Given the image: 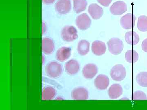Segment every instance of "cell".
I'll return each mask as SVG.
<instances>
[{"label": "cell", "mask_w": 147, "mask_h": 110, "mask_svg": "<svg viewBox=\"0 0 147 110\" xmlns=\"http://www.w3.org/2000/svg\"><path fill=\"white\" fill-rule=\"evenodd\" d=\"M45 72L48 77L56 78L61 75L63 72L62 66L57 62H50L45 66Z\"/></svg>", "instance_id": "1"}, {"label": "cell", "mask_w": 147, "mask_h": 110, "mask_svg": "<svg viewBox=\"0 0 147 110\" xmlns=\"http://www.w3.org/2000/svg\"><path fill=\"white\" fill-rule=\"evenodd\" d=\"M61 37L64 41L71 42L77 39L78 37L77 30L73 26H66L62 29Z\"/></svg>", "instance_id": "2"}, {"label": "cell", "mask_w": 147, "mask_h": 110, "mask_svg": "<svg viewBox=\"0 0 147 110\" xmlns=\"http://www.w3.org/2000/svg\"><path fill=\"white\" fill-rule=\"evenodd\" d=\"M109 52L114 55H118L121 53L123 49V41L117 38H113L108 41Z\"/></svg>", "instance_id": "3"}, {"label": "cell", "mask_w": 147, "mask_h": 110, "mask_svg": "<svg viewBox=\"0 0 147 110\" xmlns=\"http://www.w3.org/2000/svg\"><path fill=\"white\" fill-rule=\"evenodd\" d=\"M110 75L111 78L114 80L118 82L121 81L126 77V69L122 64H117L113 66L111 69Z\"/></svg>", "instance_id": "4"}, {"label": "cell", "mask_w": 147, "mask_h": 110, "mask_svg": "<svg viewBox=\"0 0 147 110\" xmlns=\"http://www.w3.org/2000/svg\"><path fill=\"white\" fill-rule=\"evenodd\" d=\"M75 23L76 26L79 30H85L90 26L92 21L88 14L84 13L77 16Z\"/></svg>", "instance_id": "5"}, {"label": "cell", "mask_w": 147, "mask_h": 110, "mask_svg": "<svg viewBox=\"0 0 147 110\" xmlns=\"http://www.w3.org/2000/svg\"><path fill=\"white\" fill-rule=\"evenodd\" d=\"M55 10L59 14L65 15L71 10L70 0H58L55 5Z\"/></svg>", "instance_id": "6"}, {"label": "cell", "mask_w": 147, "mask_h": 110, "mask_svg": "<svg viewBox=\"0 0 147 110\" xmlns=\"http://www.w3.org/2000/svg\"><path fill=\"white\" fill-rule=\"evenodd\" d=\"M98 72L97 66L94 64H86L82 70V73L85 78L91 80L93 78Z\"/></svg>", "instance_id": "7"}, {"label": "cell", "mask_w": 147, "mask_h": 110, "mask_svg": "<svg viewBox=\"0 0 147 110\" xmlns=\"http://www.w3.org/2000/svg\"><path fill=\"white\" fill-rule=\"evenodd\" d=\"M136 18L134 14L128 13L122 16L120 20L121 26L125 30L133 28L135 26Z\"/></svg>", "instance_id": "8"}, {"label": "cell", "mask_w": 147, "mask_h": 110, "mask_svg": "<svg viewBox=\"0 0 147 110\" xmlns=\"http://www.w3.org/2000/svg\"><path fill=\"white\" fill-rule=\"evenodd\" d=\"M110 11L112 14L120 16L125 13L127 10V6L124 2L118 1L114 3L110 7Z\"/></svg>", "instance_id": "9"}, {"label": "cell", "mask_w": 147, "mask_h": 110, "mask_svg": "<svg viewBox=\"0 0 147 110\" xmlns=\"http://www.w3.org/2000/svg\"><path fill=\"white\" fill-rule=\"evenodd\" d=\"M88 97V90L82 87L76 88L71 92V97L74 100H86Z\"/></svg>", "instance_id": "10"}, {"label": "cell", "mask_w": 147, "mask_h": 110, "mask_svg": "<svg viewBox=\"0 0 147 110\" xmlns=\"http://www.w3.org/2000/svg\"><path fill=\"white\" fill-rule=\"evenodd\" d=\"M79 63L77 60L71 59L69 60L65 65L66 72L70 76H74L77 74L80 70Z\"/></svg>", "instance_id": "11"}, {"label": "cell", "mask_w": 147, "mask_h": 110, "mask_svg": "<svg viewBox=\"0 0 147 110\" xmlns=\"http://www.w3.org/2000/svg\"><path fill=\"white\" fill-rule=\"evenodd\" d=\"M94 85L98 89L104 90L107 89L110 84V80L108 76L100 74L94 80Z\"/></svg>", "instance_id": "12"}, {"label": "cell", "mask_w": 147, "mask_h": 110, "mask_svg": "<svg viewBox=\"0 0 147 110\" xmlns=\"http://www.w3.org/2000/svg\"><path fill=\"white\" fill-rule=\"evenodd\" d=\"M88 12L94 20H98L101 18L103 13V9L96 4L90 5L88 8Z\"/></svg>", "instance_id": "13"}, {"label": "cell", "mask_w": 147, "mask_h": 110, "mask_svg": "<svg viewBox=\"0 0 147 110\" xmlns=\"http://www.w3.org/2000/svg\"><path fill=\"white\" fill-rule=\"evenodd\" d=\"M71 54V49L70 47H63L58 49L56 53L57 60L63 62L68 60Z\"/></svg>", "instance_id": "14"}, {"label": "cell", "mask_w": 147, "mask_h": 110, "mask_svg": "<svg viewBox=\"0 0 147 110\" xmlns=\"http://www.w3.org/2000/svg\"><path fill=\"white\" fill-rule=\"evenodd\" d=\"M92 51L96 56H100L104 54L106 51L105 43L100 40L94 41L92 44Z\"/></svg>", "instance_id": "15"}, {"label": "cell", "mask_w": 147, "mask_h": 110, "mask_svg": "<svg viewBox=\"0 0 147 110\" xmlns=\"http://www.w3.org/2000/svg\"><path fill=\"white\" fill-rule=\"evenodd\" d=\"M55 44L54 41L49 38H44L42 40V51L46 55H49L54 52Z\"/></svg>", "instance_id": "16"}, {"label": "cell", "mask_w": 147, "mask_h": 110, "mask_svg": "<svg viewBox=\"0 0 147 110\" xmlns=\"http://www.w3.org/2000/svg\"><path fill=\"white\" fill-rule=\"evenodd\" d=\"M122 87L119 84L112 85L108 90V95L111 99H115L118 98L123 93Z\"/></svg>", "instance_id": "17"}, {"label": "cell", "mask_w": 147, "mask_h": 110, "mask_svg": "<svg viewBox=\"0 0 147 110\" xmlns=\"http://www.w3.org/2000/svg\"><path fill=\"white\" fill-rule=\"evenodd\" d=\"M57 94L56 90L52 86L45 87L42 92V100H53Z\"/></svg>", "instance_id": "18"}, {"label": "cell", "mask_w": 147, "mask_h": 110, "mask_svg": "<svg viewBox=\"0 0 147 110\" xmlns=\"http://www.w3.org/2000/svg\"><path fill=\"white\" fill-rule=\"evenodd\" d=\"M90 42L86 40L79 41L77 45V52L81 56H86L90 51Z\"/></svg>", "instance_id": "19"}, {"label": "cell", "mask_w": 147, "mask_h": 110, "mask_svg": "<svg viewBox=\"0 0 147 110\" xmlns=\"http://www.w3.org/2000/svg\"><path fill=\"white\" fill-rule=\"evenodd\" d=\"M125 38L127 43L130 45H136L139 43V35L134 31H129L126 32Z\"/></svg>", "instance_id": "20"}, {"label": "cell", "mask_w": 147, "mask_h": 110, "mask_svg": "<svg viewBox=\"0 0 147 110\" xmlns=\"http://www.w3.org/2000/svg\"><path fill=\"white\" fill-rule=\"evenodd\" d=\"M73 9L77 14L86 10L87 6L86 0H73Z\"/></svg>", "instance_id": "21"}, {"label": "cell", "mask_w": 147, "mask_h": 110, "mask_svg": "<svg viewBox=\"0 0 147 110\" xmlns=\"http://www.w3.org/2000/svg\"><path fill=\"white\" fill-rule=\"evenodd\" d=\"M125 58L129 63H135L139 59V54L135 50H128L125 53Z\"/></svg>", "instance_id": "22"}, {"label": "cell", "mask_w": 147, "mask_h": 110, "mask_svg": "<svg viewBox=\"0 0 147 110\" xmlns=\"http://www.w3.org/2000/svg\"><path fill=\"white\" fill-rule=\"evenodd\" d=\"M137 27L141 32L147 31V17L146 16H139L137 21Z\"/></svg>", "instance_id": "23"}, {"label": "cell", "mask_w": 147, "mask_h": 110, "mask_svg": "<svg viewBox=\"0 0 147 110\" xmlns=\"http://www.w3.org/2000/svg\"><path fill=\"white\" fill-rule=\"evenodd\" d=\"M136 81L139 85L142 87H147V72H140L137 74Z\"/></svg>", "instance_id": "24"}, {"label": "cell", "mask_w": 147, "mask_h": 110, "mask_svg": "<svg viewBox=\"0 0 147 110\" xmlns=\"http://www.w3.org/2000/svg\"><path fill=\"white\" fill-rule=\"evenodd\" d=\"M132 100H147L146 95L142 91H137L133 93L132 95Z\"/></svg>", "instance_id": "25"}, {"label": "cell", "mask_w": 147, "mask_h": 110, "mask_svg": "<svg viewBox=\"0 0 147 110\" xmlns=\"http://www.w3.org/2000/svg\"><path fill=\"white\" fill-rule=\"evenodd\" d=\"M98 2L104 7H108L113 0H97Z\"/></svg>", "instance_id": "26"}, {"label": "cell", "mask_w": 147, "mask_h": 110, "mask_svg": "<svg viewBox=\"0 0 147 110\" xmlns=\"http://www.w3.org/2000/svg\"><path fill=\"white\" fill-rule=\"evenodd\" d=\"M142 50L145 52L147 53V38L144 40L142 44Z\"/></svg>", "instance_id": "27"}, {"label": "cell", "mask_w": 147, "mask_h": 110, "mask_svg": "<svg viewBox=\"0 0 147 110\" xmlns=\"http://www.w3.org/2000/svg\"><path fill=\"white\" fill-rule=\"evenodd\" d=\"M55 1V0H42V2L45 4H51L53 3Z\"/></svg>", "instance_id": "28"}, {"label": "cell", "mask_w": 147, "mask_h": 110, "mask_svg": "<svg viewBox=\"0 0 147 110\" xmlns=\"http://www.w3.org/2000/svg\"><path fill=\"white\" fill-rule=\"evenodd\" d=\"M44 27H45V24L44 23H42V33H44L45 30H44Z\"/></svg>", "instance_id": "29"}]
</instances>
